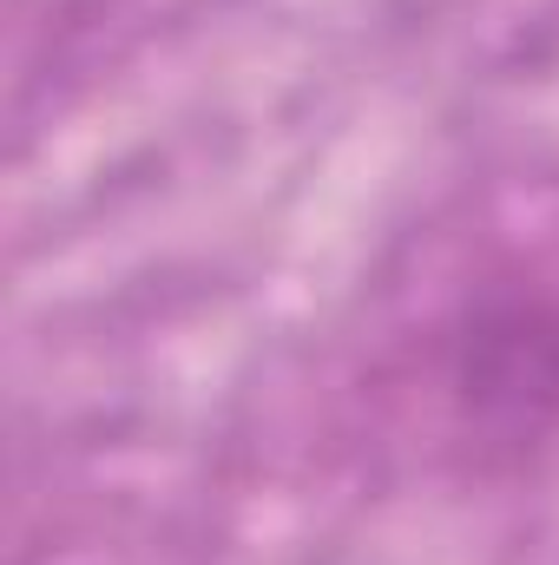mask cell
Wrapping results in <instances>:
<instances>
[{
  "label": "cell",
  "mask_w": 559,
  "mask_h": 565,
  "mask_svg": "<svg viewBox=\"0 0 559 565\" xmlns=\"http://www.w3.org/2000/svg\"><path fill=\"white\" fill-rule=\"evenodd\" d=\"M481 382L500 395L559 402V316L527 309L481 329Z\"/></svg>",
  "instance_id": "obj_1"
}]
</instances>
